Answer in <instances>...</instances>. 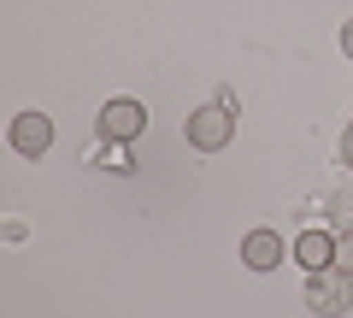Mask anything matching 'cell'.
Segmentation results:
<instances>
[{
  "label": "cell",
  "instance_id": "obj_3",
  "mask_svg": "<svg viewBox=\"0 0 353 318\" xmlns=\"http://www.w3.org/2000/svg\"><path fill=\"white\" fill-rule=\"evenodd\" d=\"M141 130H148V112H141V101L118 95V101H106V106H101V136H106V141H136Z\"/></svg>",
  "mask_w": 353,
  "mask_h": 318
},
{
  "label": "cell",
  "instance_id": "obj_5",
  "mask_svg": "<svg viewBox=\"0 0 353 318\" xmlns=\"http://www.w3.org/2000/svg\"><path fill=\"white\" fill-rule=\"evenodd\" d=\"M241 259H248L253 271H277L283 266V236L277 230H253L248 242H241Z\"/></svg>",
  "mask_w": 353,
  "mask_h": 318
},
{
  "label": "cell",
  "instance_id": "obj_2",
  "mask_svg": "<svg viewBox=\"0 0 353 318\" xmlns=\"http://www.w3.org/2000/svg\"><path fill=\"white\" fill-rule=\"evenodd\" d=\"M306 306H312L318 318H336V312H347L353 306V277L347 271H306Z\"/></svg>",
  "mask_w": 353,
  "mask_h": 318
},
{
  "label": "cell",
  "instance_id": "obj_7",
  "mask_svg": "<svg viewBox=\"0 0 353 318\" xmlns=\"http://www.w3.org/2000/svg\"><path fill=\"white\" fill-rule=\"evenodd\" d=\"M330 224H336V236H341V230H353V183H347V189H336V201H330Z\"/></svg>",
  "mask_w": 353,
  "mask_h": 318
},
{
  "label": "cell",
  "instance_id": "obj_9",
  "mask_svg": "<svg viewBox=\"0 0 353 318\" xmlns=\"http://www.w3.org/2000/svg\"><path fill=\"white\" fill-rule=\"evenodd\" d=\"M341 166H347V171H353V124H347V130H341Z\"/></svg>",
  "mask_w": 353,
  "mask_h": 318
},
{
  "label": "cell",
  "instance_id": "obj_8",
  "mask_svg": "<svg viewBox=\"0 0 353 318\" xmlns=\"http://www.w3.org/2000/svg\"><path fill=\"white\" fill-rule=\"evenodd\" d=\"M336 271H347V277H353V230H341V236H336Z\"/></svg>",
  "mask_w": 353,
  "mask_h": 318
},
{
  "label": "cell",
  "instance_id": "obj_10",
  "mask_svg": "<svg viewBox=\"0 0 353 318\" xmlns=\"http://www.w3.org/2000/svg\"><path fill=\"white\" fill-rule=\"evenodd\" d=\"M341 53H347V59H353V18H347V24H341Z\"/></svg>",
  "mask_w": 353,
  "mask_h": 318
},
{
  "label": "cell",
  "instance_id": "obj_4",
  "mask_svg": "<svg viewBox=\"0 0 353 318\" xmlns=\"http://www.w3.org/2000/svg\"><path fill=\"white\" fill-rule=\"evenodd\" d=\"M6 141H12L24 159H41V153L53 148V118L48 112H18L12 130H6Z\"/></svg>",
  "mask_w": 353,
  "mask_h": 318
},
{
  "label": "cell",
  "instance_id": "obj_6",
  "mask_svg": "<svg viewBox=\"0 0 353 318\" xmlns=\"http://www.w3.org/2000/svg\"><path fill=\"white\" fill-rule=\"evenodd\" d=\"M294 259H301L306 271H330L336 266V236H330V230H306L301 242H294Z\"/></svg>",
  "mask_w": 353,
  "mask_h": 318
},
{
  "label": "cell",
  "instance_id": "obj_1",
  "mask_svg": "<svg viewBox=\"0 0 353 318\" xmlns=\"http://www.w3.org/2000/svg\"><path fill=\"white\" fill-rule=\"evenodd\" d=\"M230 141H236V106L206 101V106H194V112H189V148H201V153H224Z\"/></svg>",
  "mask_w": 353,
  "mask_h": 318
}]
</instances>
